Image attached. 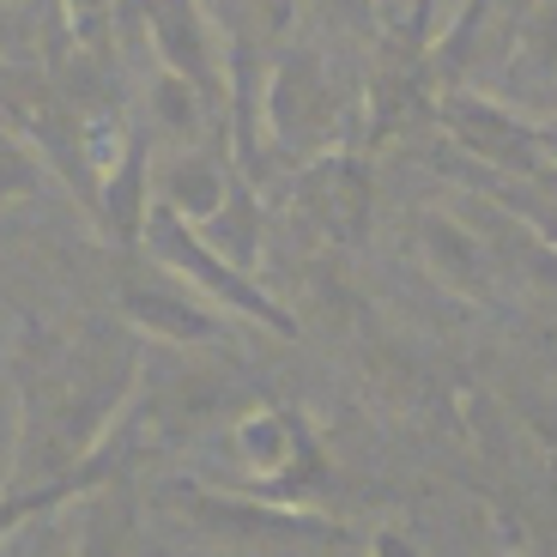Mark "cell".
Listing matches in <instances>:
<instances>
[{
	"mask_svg": "<svg viewBox=\"0 0 557 557\" xmlns=\"http://www.w3.org/2000/svg\"><path fill=\"white\" fill-rule=\"evenodd\" d=\"M146 339L122 315H25L13 339V473L7 491L55 485L122 424Z\"/></svg>",
	"mask_w": 557,
	"mask_h": 557,
	"instance_id": "obj_1",
	"label": "cell"
},
{
	"mask_svg": "<svg viewBox=\"0 0 557 557\" xmlns=\"http://www.w3.org/2000/svg\"><path fill=\"white\" fill-rule=\"evenodd\" d=\"M139 249L152 255L164 273H176L182 285H195L200 297H212L224 315L255 321V327H267V334H292V315H285V309H278L273 297L255 285V273H243L237 261H224V255L195 231V219H182L176 207H164V200H152V207H146Z\"/></svg>",
	"mask_w": 557,
	"mask_h": 557,
	"instance_id": "obj_2",
	"label": "cell"
},
{
	"mask_svg": "<svg viewBox=\"0 0 557 557\" xmlns=\"http://www.w3.org/2000/svg\"><path fill=\"white\" fill-rule=\"evenodd\" d=\"M115 315L139 339H158L170 351L224 346V309L212 297H200L195 285H182L176 273H164L158 261H152V273H127L115 285Z\"/></svg>",
	"mask_w": 557,
	"mask_h": 557,
	"instance_id": "obj_3",
	"label": "cell"
},
{
	"mask_svg": "<svg viewBox=\"0 0 557 557\" xmlns=\"http://www.w3.org/2000/svg\"><path fill=\"white\" fill-rule=\"evenodd\" d=\"M139 30H146V49H152L158 67L182 73L195 85L212 110H224V55H219V30H212L207 7L200 0H127L122 7Z\"/></svg>",
	"mask_w": 557,
	"mask_h": 557,
	"instance_id": "obj_4",
	"label": "cell"
},
{
	"mask_svg": "<svg viewBox=\"0 0 557 557\" xmlns=\"http://www.w3.org/2000/svg\"><path fill=\"white\" fill-rule=\"evenodd\" d=\"M152 207V134L139 122H127V134L115 139V152L103 158L98 200H91V224L110 249H139V224Z\"/></svg>",
	"mask_w": 557,
	"mask_h": 557,
	"instance_id": "obj_5",
	"label": "cell"
},
{
	"mask_svg": "<svg viewBox=\"0 0 557 557\" xmlns=\"http://www.w3.org/2000/svg\"><path fill=\"white\" fill-rule=\"evenodd\" d=\"M231 176H237L231 158H219L207 139L176 146V152H152V200L176 207L182 219H195V224L219 207V195L231 188Z\"/></svg>",
	"mask_w": 557,
	"mask_h": 557,
	"instance_id": "obj_6",
	"label": "cell"
},
{
	"mask_svg": "<svg viewBox=\"0 0 557 557\" xmlns=\"http://www.w3.org/2000/svg\"><path fill=\"white\" fill-rule=\"evenodd\" d=\"M139 127L152 134V152H176V146L207 139L212 103L200 98L182 73H170V67H158V61H152V73L139 79Z\"/></svg>",
	"mask_w": 557,
	"mask_h": 557,
	"instance_id": "obj_7",
	"label": "cell"
},
{
	"mask_svg": "<svg viewBox=\"0 0 557 557\" xmlns=\"http://www.w3.org/2000/svg\"><path fill=\"white\" fill-rule=\"evenodd\" d=\"M195 231L224 255V261H237L243 273H255V267H261L267 219H261V195L249 188V170H237V176H231V188L219 195V207H212Z\"/></svg>",
	"mask_w": 557,
	"mask_h": 557,
	"instance_id": "obj_8",
	"label": "cell"
},
{
	"mask_svg": "<svg viewBox=\"0 0 557 557\" xmlns=\"http://www.w3.org/2000/svg\"><path fill=\"white\" fill-rule=\"evenodd\" d=\"M363 170L351 158H334V164H315L304 182H297V207L321 224V231H334V237H358L363 224Z\"/></svg>",
	"mask_w": 557,
	"mask_h": 557,
	"instance_id": "obj_9",
	"label": "cell"
},
{
	"mask_svg": "<svg viewBox=\"0 0 557 557\" xmlns=\"http://www.w3.org/2000/svg\"><path fill=\"white\" fill-rule=\"evenodd\" d=\"M42 182H49V170L37 164V152L13 127H0V207H18V200L42 195Z\"/></svg>",
	"mask_w": 557,
	"mask_h": 557,
	"instance_id": "obj_10",
	"label": "cell"
},
{
	"mask_svg": "<svg viewBox=\"0 0 557 557\" xmlns=\"http://www.w3.org/2000/svg\"><path fill=\"white\" fill-rule=\"evenodd\" d=\"M122 7L127 0H55L67 37L73 42H103V49H110V30H115V18H122Z\"/></svg>",
	"mask_w": 557,
	"mask_h": 557,
	"instance_id": "obj_11",
	"label": "cell"
},
{
	"mask_svg": "<svg viewBox=\"0 0 557 557\" xmlns=\"http://www.w3.org/2000/svg\"><path fill=\"white\" fill-rule=\"evenodd\" d=\"M25 13H18V7H7V0H0V55H25Z\"/></svg>",
	"mask_w": 557,
	"mask_h": 557,
	"instance_id": "obj_12",
	"label": "cell"
}]
</instances>
